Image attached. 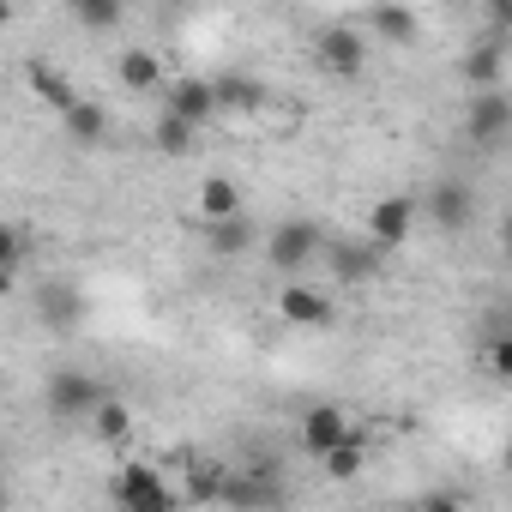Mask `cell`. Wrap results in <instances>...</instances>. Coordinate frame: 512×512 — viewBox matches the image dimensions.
<instances>
[{"mask_svg": "<svg viewBox=\"0 0 512 512\" xmlns=\"http://www.w3.org/2000/svg\"><path fill=\"white\" fill-rule=\"evenodd\" d=\"M109 500L127 506V512H169L181 494H175V482H169L157 464H121V470L109 476Z\"/></svg>", "mask_w": 512, "mask_h": 512, "instance_id": "cell-1", "label": "cell"}, {"mask_svg": "<svg viewBox=\"0 0 512 512\" xmlns=\"http://www.w3.org/2000/svg\"><path fill=\"white\" fill-rule=\"evenodd\" d=\"M97 398H103V386H97L85 368H55L49 386H43V410H49L55 428H79V422L91 416Z\"/></svg>", "mask_w": 512, "mask_h": 512, "instance_id": "cell-2", "label": "cell"}, {"mask_svg": "<svg viewBox=\"0 0 512 512\" xmlns=\"http://www.w3.org/2000/svg\"><path fill=\"white\" fill-rule=\"evenodd\" d=\"M320 241H326V229L314 217H284L266 235V260H272V272H308L320 260Z\"/></svg>", "mask_w": 512, "mask_h": 512, "instance_id": "cell-3", "label": "cell"}, {"mask_svg": "<svg viewBox=\"0 0 512 512\" xmlns=\"http://www.w3.org/2000/svg\"><path fill=\"white\" fill-rule=\"evenodd\" d=\"M314 67H320L326 79H338V85L362 79V67H368V37H362L356 25H326V31L314 37Z\"/></svg>", "mask_w": 512, "mask_h": 512, "instance_id": "cell-4", "label": "cell"}, {"mask_svg": "<svg viewBox=\"0 0 512 512\" xmlns=\"http://www.w3.org/2000/svg\"><path fill=\"white\" fill-rule=\"evenodd\" d=\"M85 290L73 284V278H43L37 290H31V320L43 326V332H79L85 326Z\"/></svg>", "mask_w": 512, "mask_h": 512, "instance_id": "cell-5", "label": "cell"}, {"mask_svg": "<svg viewBox=\"0 0 512 512\" xmlns=\"http://www.w3.org/2000/svg\"><path fill=\"white\" fill-rule=\"evenodd\" d=\"M278 320L296 326V332H332V326H338V302H332L320 284L290 278V284L278 290Z\"/></svg>", "mask_w": 512, "mask_h": 512, "instance_id": "cell-6", "label": "cell"}, {"mask_svg": "<svg viewBox=\"0 0 512 512\" xmlns=\"http://www.w3.org/2000/svg\"><path fill=\"white\" fill-rule=\"evenodd\" d=\"M416 223H422L416 193H386V199H374V205H368V241H374L380 253L404 247V241L416 235Z\"/></svg>", "mask_w": 512, "mask_h": 512, "instance_id": "cell-7", "label": "cell"}, {"mask_svg": "<svg viewBox=\"0 0 512 512\" xmlns=\"http://www.w3.org/2000/svg\"><path fill=\"white\" fill-rule=\"evenodd\" d=\"M416 205H422V223H434L440 235H458L476 223V193L464 181H434L428 199H416Z\"/></svg>", "mask_w": 512, "mask_h": 512, "instance_id": "cell-8", "label": "cell"}, {"mask_svg": "<svg viewBox=\"0 0 512 512\" xmlns=\"http://www.w3.org/2000/svg\"><path fill=\"white\" fill-rule=\"evenodd\" d=\"M506 127H512V97H506V85H494V91H470L464 139H470V145H500Z\"/></svg>", "mask_w": 512, "mask_h": 512, "instance_id": "cell-9", "label": "cell"}, {"mask_svg": "<svg viewBox=\"0 0 512 512\" xmlns=\"http://www.w3.org/2000/svg\"><path fill=\"white\" fill-rule=\"evenodd\" d=\"M320 260L338 284H368L380 278V247L362 235V241H320Z\"/></svg>", "mask_w": 512, "mask_h": 512, "instance_id": "cell-10", "label": "cell"}, {"mask_svg": "<svg viewBox=\"0 0 512 512\" xmlns=\"http://www.w3.org/2000/svg\"><path fill=\"white\" fill-rule=\"evenodd\" d=\"M163 109H175V115H181V121H193V127H211V121H217L211 79H193V73L163 79Z\"/></svg>", "mask_w": 512, "mask_h": 512, "instance_id": "cell-11", "label": "cell"}, {"mask_svg": "<svg viewBox=\"0 0 512 512\" xmlns=\"http://www.w3.org/2000/svg\"><path fill=\"white\" fill-rule=\"evenodd\" d=\"M362 37H380V43H392V49H410V43L422 37V19H416V7H404V0H374Z\"/></svg>", "mask_w": 512, "mask_h": 512, "instance_id": "cell-12", "label": "cell"}, {"mask_svg": "<svg viewBox=\"0 0 512 512\" xmlns=\"http://www.w3.org/2000/svg\"><path fill=\"white\" fill-rule=\"evenodd\" d=\"M211 97H217V115H260L272 103V91L253 79V73H217L211 79Z\"/></svg>", "mask_w": 512, "mask_h": 512, "instance_id": "cell-13", "label": "cell"}, {"mask_svg": "<svg viewBox=\"0 0 512 512\" xmlns=\"http://www.w3.org/2000/svg\"><path fill=\"white\" fill-rule=\"evenodd\" d=\"M25 85H31V91H37V103H43V109H55V115L79 103V85L67 79V67H55V61H43V55H31V61H25Z\"/></svg>", "mask_w": 512, "mask_h": 512, "instance_id": "cell-14", "label": "cell"}, {"mask_svg": "<svg viewBox=\"0 0 512 512\" xmlns=\"http://www.w3.org/2000/svg\"><path fill=\"white\" fill-rule=\"evenodd\" d=\"M350 428H356V422H350V410H344V404H314V410L302 416V452H308V458H320V452H332Z\"/></svg>", "mask_w": 512, "mask_h": 512, "instance_id": "cell-15", "label": "cell"}, {"mask_svg": "<svg viewBox=\"0 0 512 512\" xmlns=\"http://www.w3.org/2000/svg\"><path fill=\"white\" fill-rule=\"evenodd\" d=\"M205 229V247L217 253V260H241V253L260 241V229L247 223V211H229V217H211V223H199Z\"/></svg>", "mask_w": 512, "mask_h": 512, "instance_id": "cell-16", "label": "cell"}, {"mask_svg": "<svg viewBox=\"0 0 512 512\" xmlns=\"http://www.w3.org/2000/svg\"><path fill=\"white\" fill-rule=\"evenodd\" d=\"M506 79V37H482L476 49H464V85L470 91H494Z\"/></svg>", "mask_w": 512, "mask_h": 512, "instance_id": "cell-17", "label": "cell"}, {"mask_svg": "<svg viewBox=\"0 0 512 512\" xmlns=\"http://www.w3.org/2000/svg\"><path fill=\"white\" fill-rule=\"evenodd\" d=\"M115 79H121L133 97H151V91H163L169 73H163V61H157L151 49H121V55H115Z\"/></svg>", "mask_w": 512, "mask_h": 512, "instance_id": "cell-18", "label": "cell"}, {"mask_svg": "<svg viewBox=\"0 0 512 512\" xmlns=\"http://www.w3.org/2000/svg\"><path fill=\"white\" fill-rule=\"evenodd\" d=\"M85 428H91L103 446H127V440H133V410H127V398H109V392H103V398L91 404Z\"/></svg>", "mask_w": 512, "mask_h": 512, "instance_id": "cell-19", "label": "cell"}, {"mask_svg": "<svg viewBox=\"0 0 512 512\" xmlns=\"http://www.w3.org/2000/svg\"><path fill=\"white\" fill-rule=\"evenodd\" d=\"M61 127H67L73 145H103L109 139V109L97 97H79L73 109H61Z\"/></svg>", "mask_w": 512, "mask_h": 512, "instance_id": "cell-20", "label": "cell"}, {"mask_svg": "<svg viewBox=\"0 0 512 512\" xmlns=\"http://www.w3.org/2000/svg\"><path fill=\"white\" fill-rule=\"evenodd\" d=\"M320 464H326V476H332V482H356V476L368 470V434H356V428H350L332 452H320Z\"/></svg>", "mask_w": 512, "mask_h": 512, "instance_id": "cell-21", "label": "cell"}, {"mask_svg": "<svg viewBox=\"0 0 512 512\" xmlns=\"http://www.w3.org/2000/svg\"><path fill=\"white\" fill-rule=\"evenodd\" d=\"M151 145H157L163 157H187V151L199 145V127H193V121H181L175 109H163V115L151 121Z\"/></svg>", "mask_w": 512, "mask_h": 512, "instance_id": "cell-22", "label": "cell"}, {"mask_svg": "<svg viewBox=\"0 0 512 512\" xmlns=\"http://www.w3.org/2000/svg\"><path fill=\"white\" fill-rule=\"evenodd\" d=\"M193 205H199V223L229 217V211H241V187H235L229 175H205V181H199V193H193Z\"/></svg>", "mask_w": 512, "mask_h": 512, "instance_id": "cell-23", "label": "cell"}, {"mask_svg": "<svg viewBox=\"0 0 512 512\" xmlns=\"http://www.w3.org/2000/svg\"><path fill=\"white\" fill-rule=\"evenodd\" d=\"M67 7H73L79 31H91V37H109V31L121 25V13H127V0H67Z\"/></svg>", "mask_w": 512, "mask_h": 512, "instance_id": "cell-24", "label": "cell"}, {"mask_svg": "<svg viewBox=\"0 0 512 512\" xmlns=\"http://www.w3.org/2000/svg\"><path fill=\"white\" fill-rule=\"evenodd\" d=\"M25 260H31V235H25L19 223L0 217V272H19Z\"/></svg>", "mask_w": 512, "mask_h": 512, "instance_id": "cell-25", "label": "cell"}, {"mask_svg": "<svg viewBox=\"0 0 512 512\" xmlns=\"http://www.w3.org/2000/svg\"><path fill=\"white\" fill-rule=\"evenodd\" d=\"M482 368H488V380H506V374H512V338H494V344L482 350Z\"/></svg>", "mask_w": 512, "mask_h": 512, "instance_id": "cell-26", "label": "cell"}, {"mask_svg": "<svg viewBox=\"0 0 512 512\" xmlns=\"http://www.w3.org/2000/svg\"><path fill=\"white\" fill-rule=\"evenodd\" d=\"M512 31V0H488V37H506Z\"/></svg>", "mask_w": 512, "mask_h": 512, "instance_id": "cell-27", "label": "cell"}, {"mask_svg": "<svg viewBox=\"0 0 512 512\" xmlns=\"http://www.w3.org/2000/svg\"><path fill=\"white\" fill-rule=\"evenodd\" d=\"M19 290V272H0V296H13Z\"/></svg>", "mask_w": 512, "mask_h": 512, "instance_id": "cell-28", "label": "cell"}, {"mask_svg": "<svg viewBox=\"0 0 512 512\" xmlns=\"http://www.w3.org/2000/svg\"><path fill=\"white\" fill-rule=\"evenodd\" d=\"M13 13H19V7H13V0H0V31H7V25H13Z\"/></svg>", "mask_w": 512, "mask_h": 512, "instance_id": "cell-29", "label": "cell"}, {"mask_svg": "<svg viewBox=\"0 0 512 512\" xmlns=\"http://www.w3.org/2000/svg\"><path fill=\"white\" fill-rule=\"evenodd\" d=\"M7 500H13V494H7V488H0V506H7Z\"/></svg>", "mask_w": 512, "mask_h": 512, "instance_id": "cell-30", "label": "cell"}, {"mask_svg": "<svg viewBox=\"0 0 512 512\" xmlns=\"http://www.w3.org/2000/svg\"><path fill=\"white\" fill-rule=\"evenodd\" d=\"M0 458H7V446H0Z\"/></svg>", "mask_w": 512, "mask_h": 512, "instance_id": "cell-31", "label": "cell"}]
</instances>
